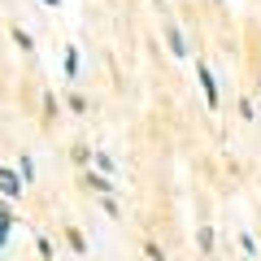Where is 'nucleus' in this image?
<instances>
[{
	"label": "nucleus",
	"instance_id": "f257e3e1",
	"mask_svg": "<svg viewBox=\"0 0 261 261\" xmlns=\"http://www.w3.org/2000/svg\"><path fill=\"white\" fill-rule=\"evenodd\" d=\"M0 192H5V196H18L22 192V174H18V170L0 166Z\"/></svg>",
	"mask_w": 261,
	"mask_h": 261
},
{
	"label": "nucleus",
	"instance_id": "f03ea898",
	"mask_svg": "<svg viewBox=\"0 0 261 261\" xmlns=\"http://www.w3.org/2000/svg\"><path fill=\"white\" fill-rule=\"evenodd\" d=\"M200 87H205V96H209V109L218 105V87H214V74H209L205 65H200Z\"/></svg>",
	"mask_w": 261,
	"mask_h": 261
},
{
	"label": "nucleus",
	"instance_id": "7ed1b4c3",
	"mask_svg": "<svg viewBox=\"0 0 261 261\" xmlns=\"http://www.w3.org/2000/svg\"><path fill=\"white\" fill-rule=\"evenodd\" d=\"M9 231H13V218H9V209H0V248L9 240Z\"/></svg>",
	"mask_w": 261,
	"mask_h": 261
},
{
	"label": "nucleus",
	"instance_id": "20e7f679",
	"mask_svg": "<svg viewBox=\"0 0 261 261\" xmlns=\"http://www.w3.org/2000/svg\"><path fill=\"white\" fill-rule=\"evenodd\" d=\"M170 48H174V53H178V57H183V53H187V44H183V35H178V31H174V27H170Z\"/></svg>",
	"mask_w": 261,
	"mask_h": 261
}]
</instances>
